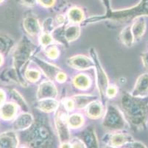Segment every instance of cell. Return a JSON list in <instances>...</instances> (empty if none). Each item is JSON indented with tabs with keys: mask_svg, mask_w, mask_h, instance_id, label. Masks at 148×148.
<instances>
[{
	"mask_svg": "<svg viewBox=\"0 0 148 148\" xmlns=\"http://www.w3.org/2000/svg\"><path fill=\"white\" fill-rule=\"evenodd\" d=\"M58 95V90L56 85L50 81H43L38 90V99H55Z\"/></svg>",
	"mask_w": 148,
	"mask_h": 148,
	"instance_id": "ba28073f",
	"label": "cell"
},
{
	"mask_svg": "<svg viewBox=\"0 0 148 148\" xmlns=\"http://www.w3.org/2000/svg\"><path fill=\"white\" fill-rule=\"evenodd\" d=\"M0 81L5 83H18L22 81L15 68H7L0 73Z\"/></svg>",
	"mask_w": 148,
	"mask_h": 148,
	"instance_id": "e0dca14e",
	"label": "cell"
},
{
	"mask_svg": "<svg viewBox=\"0 0 148 148\" xmlns=\"http://www.w3.org/2000/svg\"><path fill=\"white\" fill-rule=\"evenodd\" d=\"M33 59L36 61V62L38 65H39V67H41L43 72L45 73L46 76H47L48 78L50 79L51 80L56 79V76H57L58 73L60 71H61L58 67L55 66V65H52L51 64L44 62V61L41 60V59L37 58V57L33 58Z\"/></svg>",
	"mask_w": 148,
	"mask_h": 148,
	"instance_id": "9a60e30c",
	"label": "cell"
},
{
	"mask_svg": "<svg viewBox=\"0 0 148 148\" xmlns=\"http://www.w3.org/2000/svg\"><path fill=\"white\" fill-rule=\"evenodd\" d=\"M84 123V119L80 114H72L67 118V124L72 128H80Z\"/></svg>",
	"mask_w": 148,
	"mask_h": 148,
	"instance_id": "d4e9b609",
	"label": "cell"
},
{
	"mask_svg": "<svg viewBox=\"0 0 148 148\" xmlns=\"http://www.w3.org/2000/svg\"><path fill=\"white\" fill-rule=\"evenodd\" d=\"M23 25L25 31L32 36L39 34L41 31V24L35 16H29L25 17L23 22Z\"/></svg>",
	"mask_w": 148,
	"mask_h": 148,
	"instance_id": "5bb4252c",
	"label": "cell"
},
{
	"mask_svg": "<svg viewBox=\"0 0 148 148\" xmlns=\"http://www.w3.org/2000/svg\"><path fill=\"white\" fill-rule=\"evenodd\" d=\"M47 55L50 59H56L59 55V51L56 46H52L47 51Z\"/></svg>",
	"mask_w": 148,
	"mask_h": 148,
	"instance_id": "1f68e13d",
	"label": "cell"
},
{
	"mask_svg": "<svg viewBox=\"0 0 148 148\" xmlns=\"http://www.w3.org/2000/svg\"><path fill=\"white\" fill-rule=\"evenodd\" d=\"M5 99H6V94L3 90L0 89V108L5 104Z\"/></svg>",
	"mask_w": 148,
	"mask_h": 148,
	"instance_id": "60d3db41",
	"label": "cell"
},
{
	"mask_svg": "<svg viewBox=\"0 0 148 148\" xmlns=\"http://www.w3.org/2000/svg\"><path fill=\"white\" fill-rule=\"evenodd\" d=\"M70 143L72 145V148H86L84 144L80 138H75Z\"/></svg>",
	"mask_w": 148,
	"mask_h": 148,
	"instance_id": "d590c367",
	"label": "cell"
},
{
	"mask_svg": "<svg viewBox=\"0 0 148 148\" xmlns=\"http://www.w3.org/2000/svg\"><path fill=\"white\" fill-rule=\"evenodd\" d=\"M103 148H118V147H115L111 146V145H106V146H105Z\"/></svg>",
	"mask_w": 148,
	"mask_h": 148,
	"instance_id": "bcb514c9",
	"label": "cell"
},
{
	"mask_svg": "<svg viewBox=\"0 0 148 148\" xmlns=\"http://www.w3.org/2000/svg\"><path fill=\"white\" fill-rule=\"evenodd\" d=\"M3 62H4L3 56H2V53H0V67H1V66L2 65V64H3Z\"/></svg>",
	"mask_w": 148,
	"mask_h": 148,
	"instance_id": "f6af8a7d",
	"label": "cell"
},
{
	"mask_svg": "<svg viewBox=\"0 0 148 148\" xmlns=\"http://www.w3.org/2000/svg\"><path fill=\"white\" fill-rule=\"evenodd\" d=\"M56 126L60 144L69 142L70 133L67 124V117H64V113H59L56 119Z\"/></svg>",
	"mask_w": 148,
	"mask_h": 148,
	"instance_id": "8992f818",
	"label": "cell"
},
{
	"mask_svg": "<svg viewBox=\"0 0 148 148\" xmlns=\"http://www.w3.org/2000/svg\"><path fill=\"white\" fill-rule=\"evenodd\" d=\"M65 20H66V17L61 14L58 15L56 18V22H57L58 24H60V25H62V24H64V23L65 22Z\"/></svg>",
	"mask_w": 148,
	"mask_h": 148,
	"instance_id": "b9f144b4",
	"label": "cell"
},
{
	"mask_svg": "<svg viewBox=\"0 0 148 148\" xmlns=\"http://www.w3.org/2000/svg\"><path fill=\"white\" fill-rule=\"evenodd\" d=\"M67 63L70 67L77 70H86L95 67L94 62L88 59V57L83 55H77L70 57L67 59Z\"/></svg>",
	"mask_w": 148,
	"mask_h": 148,
	"instance_id": "52a82bcc",
	"label": "cell"
},
{
	"mask_svg": "<svg viewBox=\"0 0 148 148\" xmlns=\"http://www.w3.org/2000/svg\"><path fill=\"white\" fill-rule=\"evenodd\" d=\"M66 79V75L65 73H63L62 71H60L58 73L57 76H56V80L59 82H64Z\"/></svg>",
	"mask_w": 148,
	"mask_h": 148,
	"instance_id": "ab89813d",
	"label": "cell"
},
{
	"mask_svg": "<svg viewBox=\"0 0 148 148\" xmlns=\"http://www.w3.org/2000/svg\"><path fill=\"white\" fill-rule=\"evenodd\" d=\"M52 36L50 33H44L41 36H40V43L42 44L43 46H48L52 42Z\"/></svg>",
	"mask_w": 148,
	"mask_h": 148,
	"instance_id": "4dcf8cb0",
	"label": "cell"
},
{
	"mask_svg": "<svg viewBox=\"0 0 148 148\" xmlns=\"http://www.w3.org/2000/svg\"><path fill=\"white\" fill-rule=\"evenodd\" d=\"M103 112L102 105L98 101H92L87 106L86 113L88 117L91 119H98L101 116Z\"/></svg>",
	"mask_w": 148,
	"mask_h": 148,
	"instance_id": "603a6c76",
	"label": "cell"
},
{
	"mask_svg": "<svg viewBox=\"0 0 148 148\" xmlns=\"http://www.w3.org/2000/svg\"><path fill=\"white\" fill-rule=\"evenodd\" d=\"M91 55L93 58V62L95 64V67L97 70V85L99 90V93L102 96L106 95V89L108 86V79L106 75V73L103 70L100 62H99V58L96 54V51L94 48L91 49Z\"/></svg>",
	"mask_w": 148,
	"mask_h": 148,
	"instance_id": "5b68a950",
	"label": "cell"
},
{
	"mask_svg": "<svg viewBox=\"0 0 148 148\" xmlns=\"http://www.w3.org/2000/svg\"><path fill=\"white\" fill-rule=\"evenodd\" d=\"M68 19L72 24H78L84 19V13L81 8L77 7L71 8L67 13Z\"/></svg>",
	"mask_w": 148,
	"mask_h": 148,
	"instance_id": "ffe728a7",
	"label": "cell"
},
{
	"mask_svg": "<svg viewBox=\"0 0 148 148\" xmlns=\"http://www.w3.org/2000/svg\"><path fill=\"white\" fill-rule=\"evenodd\" d=\"M37 2L44 8H49L56 5V0H37Z\"/></svg>",
	"mask_w": 148,
	"mask_h": 148,
	"instance_id": "836d02e7",
	"label": "cell"
},
{
	"mask_svg": "<svg viewBox=\"0 0 148 148\" xmlns=\"http://www.w3.org/2000/svg\"><path fill=\"white\" fill-rule=\"evenodd\" d=\"M120 39L122 42L127 47H131L134 43V37L131 31V25L124 28L120 33Z\"/></svg>",
	"mask_w": 148,
	"mask_h": 148,
	"instance_id": "cb8c5ba5",
	"label": "cell"
},
{
	"mask_svg": "<svg viewBox=\"0 0 148 148\" xmlns=\"http://www.w3.org/2000/svg\"><path fill=\"white\" fill-rule=\"evenodd\" d=\"M101 2H103L105 8H106L108 13H110L111 11V0H101Z\"/></svg>",
	"mask_w": 148,
	"mask_h": 148,
	"instance_id": "7bdbcfd3",
	"label": "cell"
},
{
	"mask_svg": "<svg viewBox=\"0 0 148 148\" xmlns=\"http://www.w3.org/2000/svg\"><path fill=\"white\" fill-rule=\"evenodd\" d=\"M130 25H131V31L134 35V40H139L144 36L147 29V24L144 16H136L133 24Z\"/></svg>",
	"mask_w": 148,
	"mask_h": 148,
	"instance_id": "4fadbf2b",
	"label": "cell"
},
{
	"mask_svg": "<svg viewBox=\"0 0 148 148\" xmlns=\"http://www.w3.org/2000/svg\"><path fill=\"white\" fill-rule=\"evenodd\" d=\"M34 50V46L31 43L30 41L28 40L27 38H24L19 42L17 46L16 49L15 50L14 54H13V60H14V68L18 73L19 76V72L23 65H25ZM20 77V76H19ZM21 79V77H20ZM21 80L23 81L21 79Z\"/></svg>",
	"mask_w": 148,
	"mask_h": 148,
	"instance_id": "277c9868",
	"label": "cell"
},
{
	"mask_svg": "<svg viewBox=\"0 0 148 148\" xmlns=\"http://www.w3.org/2000/svg\"><path fill=\"white\" fill-rule=\"evenodd\" d=\"M13 44V40L6 36L0 34V53H5L10 50Z\"/></svg>",
	"mask_w": 148,
	"mask_h": 148,
	"instance_id": "4316f807",
	"label": "cell"
},
{
	"mask_svg": "<svg viewBox=\"0 0 148 148\" xmlns=\"http://www.w3.org/2000/svg\"><path fill=\"white\" fill-rule=\"evenodd\" d=\"M38 108L44 112H52L58 109V102L55 99H44L38 102Z\"/></svg>",
	"mask_w": 148,
	"mask_h": 148,
	"instance_id": "d6986e66",
	"label": "cell"
},
{
	"mask_svg": "<svg viewBox=\"0 0 148 148\" xmlns=\"http://www.w3.org/2000/svg\"><path fill=\"white\" fill-rule=\"evenodd\" d=\"M125 146L126 148H147L145 144H143L142 142H137V141H133Z\"/></svg>",
	"mask_w": 148,
	"mask_h": 148,
	"instance_id": "e575fe53",
	"label": "cell"
},
{
	"mask_svg": "<svg viewBox=\"0 0 148 148\" xmlns=\"http://www.w3.org/2000/svg\"><path fill=\"white\" fill-rule=\"evenodd\" d=\"M25 76L29 81H36L40 78V73L34 69H30L25 72Z\"/></svg>",
	"mask_w": 148,
	"mask_h": 148,
	"instance_id": "f1b7e54d",
	"label": "cell"
},
{
	"mask_svg": "<svg viewBox=\"0 0 148 148\" xmlns=\"http://www.w3.org/2000/svg\"><path fill=\"white\" fill-rule=\"evenodd\" d=\"M20 148H29V147H26V146H22V147H21Z\"/></svg>",
	"mask_w": 148,
	"mask_h": 148,
	"instance_id": "c3c4849f",
	"label": "cell"
},
{
	"mask_svg": "<svg viewBox=\"0 0 148 148\" xmlns=\"http://www.w3.org/2000/svg\"><path fill=\"white\" fill-rule=\"evenodd\" d=\"M64 108L69 111L73 110L74 108H75V103L74 101L71 99H66L64 101Z\"/></svg>",
	"mask_w": 148,
	"mask_h": 148,
	"instance_id": "8d00e7d4",
	"label": "cell"
},
{
	"mask_svg": "<svg viewBox=\"0 0 148 148\" xmlns=\"http://www.w3.org/2000/svg\"><path fill=\"white\" fill-rule=\"evenodd\" d=\"M141 58H142V63H143L145 70L148 72V52L142 54L141 56Z\"/></svg>",
	"mask_w": 148,
	"mask_h": 148,
	"instance_id": "f35d334b",
	"label": "cell"
},
{
	"mask_svg": "<svg viewBox=\"0 0 148 148\" xmlns=\"http://www.w3.org/2000/svg\"><path fill=\"white\" fill-rule=\"evenodd\" d=\"M96 97L91 95H77L73 96L74 103L76 104V107L79 109L87 107L90 103L95 101Z\"/></svg>",
	"mask_w": 148,
	"mask_h": 148,
	"instance_id": "44dd1931",
	"label": "cell"
},
{
	"mask_svg": "<svg viewBox=\"0 0 148 148\" xmlns=\"http://www.w3.org/2000/svg\"><path fill=\"white\" fill-rule=\"evenodd\" d=\"M60 148H72V145L69 142H65V143L60 144Z\"/></svg>",
	"mask_w": 148,
	"mask_h": 148,
	"instance_id": "ee69618b",
	"label": "cell"
},
{
	"mask_svg": "<svg viewBox=\"0 0 148 148\" xmlns=\"http://www.w3.org/2000/svg\"><path fill=\"white\" fill-rule=\"evenodd\" d=\"M53 21H52V18H47L44 20L43 22L42 27H41V31H44V33H50L52 31H53Z\"/></svg>",
	"mask_w": 148,
	"mask_h": 148,
	"instance_id": "f546056e",
	"label": "cell"
},
{
	"mask_svg": "<svg viewBox=\"0 0 148 148\" xmlns=\"http://www.w3.org/2000/svg\"><path fill=\"white\" fill-rule=\"evenodd\" d=\"M80 29L77 24H71L64 30V37L69 42L75 40L80 35Z\"/></svg>",
	"mask_w": 148,
	"mask_h": 148,
	"instance_id": "7402d4cb",
	"label": "cell"
},
{
	"mask_svg": "<svg viewBox=\"0 0 148 148\" xmlns=\"http://www.w3.org/2000/svg\"><path fill=\"white\" fill-rule=\"evenodd\" d=\"M117 93V88L114 85H111L108 86L107 89L106 91V96H107L108 98H113L116 95Z\"/></svg>",
	"mask_w": 148,
	"mask_h": 148,
	"instance_id": "d6a6232c",
	"label": "cell"
},
{
	"mask_svg": "<svg viewBox=\"0 0 148 148\" xmlns=\"http://www.w3.org/2000/svg\"><path fill=\"white\" fill-rule=\"evenodd\" d=\"M11 94H12V96L13 97V99H15V101H16V102L18 103L20 106H21L23 109H25L26 111L28 110L27 105V104L25 103V100L23 99V98L21 97V96L18 93V92L16 91L15 90H12Z\"/></svg>",
	"mask_w": 148,
	"mask_h": 148,
	"instance_id": "83f0119b",
	"label": "cell"
},
{
	"mask_svg": "<svg viewBox=\"0 0 148 148\" xmlns=\"http://www.w3.org/2000/svg\"><path fill=\"white\" fill-rule=\"evenodd\" d=\"M5 0H0V4H2V3H3L4 2H5Z\"/></svg>",
	"mask_w": 148,
	"mask_h": 148,
	"instance_id": "7dc6e473",
	"label": "cell"
},
{
	"mask_svg": "<svg viewBox=\"0 0 148 148\" xmlns=\"http://www.w3.org/2000/svg\"><path fill=\"white\" fill-rule=\"evenodd\" d=\"M133 141H134V138L129 134L124 133H114L111 135H109L106 142L108 144V145L115 147H120Z\"/></svg>",
	"mask_w": 148,
	"mask_h": 148,
	"instance_id": "30bf717a",
	"label": "cell"
},
{
	"mask_svg": "<svg viewBox=\"0 0 148 148\" xmlns=\"http://www.w3.org/2000/svg\"><path fill=\"white\" fill-rule=\"evenodd\" d=\"M25 140L30 148H47L51 142V133L46 125L36 123L29 127Z\"/></svg>",
	"mask_w": 148,
	"mask_h": 148,
	"instance_id": "7a4b0ae2",
	"label": "cell"
},
{
	"mask_svg": "<svg viewBox=\"0 0 148 148\" xmlns=\"http://www.w3.org/2000/svg\"><path fill=\"white\" fill-rule=\"evenodd\" d=\"M130 94L133 96L139 98H145L147 96L148 73L142 74L137 79L134 90Z\"/></svg>",
	"mask_w": 148,
	"mask_h": 148,
	"instance_id": "9c48e42d",
	"label": "cell"
},
{
	"mask_svg": "<svg viewBox=\"0 0 148 148\" xmlns=\"http://www.w3.org/2000/svg\"><path fill=\"white\" fill-rule=\"evenodd\" d=\"M74 84L80 89H86L89 87L90 79L88 76L85 74H79L74 79Z\"/></svg>",
	"mask_w": 148,
	"mask_h": 148,
	"instance_id": "484cf974",
	"label": "cell"
},
{
	"mask_svg": "<svg viewBox=\"0 0 148 148\" xmlns=\"http://www.w3.org/2000/svg\"><path fill=\"white\" fill-rule=\"evenodd\" d=\"M18 138L13 131H7L0 134V148H18Z\"/></svg>",
	"mask_w": 148,
	"mask_h": 148,
	"instance_id": "7c38bea8",
	"label": "cell"
},
{
	"mask_svg": "<svg viewBox=\"0 0 148 148\" xmlns=\"http://www.w3.org/2000/svg\"><path fill=\"white\" fill-rule=\"evenodd\" d=\"M126 125L125 119L119 108L114 104H109L103 119V127L110 131H116L123 130Z\"/></svg>",
	"mask_w": 148,
	"mask_h": 148,
	"instance_id": "3957f363",
	"label": "cell"
},
{
	"mask_svg": "<svg viewBox=\"0 0 148 148\" xmlns=\"http://www.w3.org/2000/svg\"><path fill=\"white\" fill-rule=\"evenodd\" d=\"M124 113L136 130H144L148 119L147 97L139 98L124 93L121 99Z\"/></svg>",
	"mask_w": 148,
	"mask_h": 148,
	"instance_id": "6da1fadb",
	"label": "cell"
},
{
	"mask_svg": "<svg viewBox=\"0 0 148 148\" xmlns=\"http://www.w3.org/2000/svg\"><path fill=\"white\" fill-rule=\"evenodd\" d=\"M33 123V117L31 114L22 113L13 122V128L16 130H24L29 128Z\"/></svg>",
	"mask_w": 148,
	"mask_h": 148,
	"instance_id": "2e32d148",
	"label": "cell"
},
{
	"mask_svg": "<svg viewBox=\"0 0 148 148\" xmlns=\"http://www.w3.org/2000/svg\"><path fill=\"white\" fill-rule=\"evenodd\" d=\"M80 139L86 148H99L97 137L95 130L91 127L85 129L80 135Z\"/></svg>",
	"mask_w": 148,
	"mask_h": 148,
	"instance_id": "8fae6325",
	"label": "cell"
},
{
	"mask_svg": "<svg viewBox=\"0 0 148 148\" xmlns=\"http://www.w3.org/2000/svg\"><path fill=\"white\" fill-rule=\"evenodd\" d=\"M21 3L25 6L31 8L34 7L38 3L37 0H21Z\"/></svg>",
	"mask_w": 148,
	"mask_h": 148,
	"instance_id": "74e56055",
	"label": "cell"
},
{
	"mask_svg": "<svg viewBox=\"0 0 148 148\" xmlns=\"http://www.w3.org/2000/svg\"><path fill=\"white\" fill-rule=\"evenodd\" d=\"M17 106L15 103H5L0 108V117L4 120H11L16 113Z\"/></svg>",
	"mask_w": 148,
	"mask_h": 148,
	"instance_id": "ac0fdd59",
	"label": "cell"
}]
</instances>
